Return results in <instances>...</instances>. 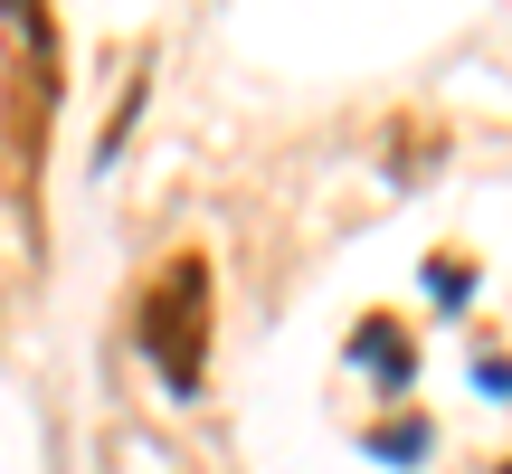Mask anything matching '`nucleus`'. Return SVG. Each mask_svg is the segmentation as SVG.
<instances>
[{
	"mask_svg": "<svg viewBox=\"0 0 512 474\" xmlns=\"http://www.w3.org/2000/svg\"><path fill=\"white\" fill-rule=\"evenodd\" d=\"M133 342L152 351V370H162L181 399L200 389V370H209V266H200V256H171V266L152 275Z\"/></svg>",
	"mask_w": 512,
	"mask_h": 474,
	"instance_id": "1",
	"label": "nucleus"
}]
</instances>
